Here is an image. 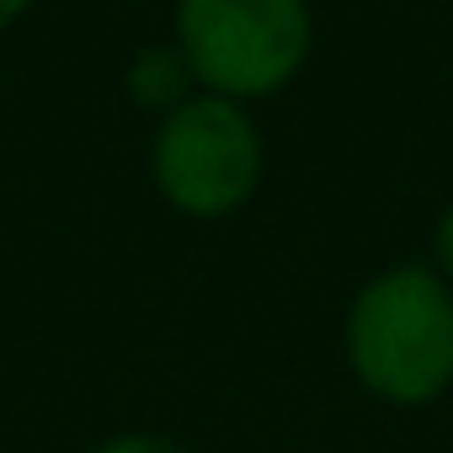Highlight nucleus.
<instances>
[{"mask_svg":"<svg viewBox=\"0 0 453 453\" xmlns=\"http://www.w3.org/2000/svg\"><path fill=\"white\" fill-rule=\"evenodd\" d=\"M342 357L357 389L389 411H426L453 389V288L426 257L357 283L342 315Z\"/></svg>","mask_w":453,"mask_h":453,"instance_id":"nucleus-1","label":"nucleus"},{"mask_svg":"<svg viewBox=\"0 0 453 453\" xmlns=\"http://www.w3.org/2000/svg\"><path fill=\"white\" fill-rule=\"evenodd\" d=\"M171 49L197 91L262 107L283 96L315 54L310 0H171Z\"/></svg>","mask_w":453,"mask_h":453,"instance_id":"nucleus-2","label":"nucleus"},{"mask_svg":"<svg viewBox=\"0 0 453 453\" xmlns=\"http://www.w3.org/2000/svg\"><path fill=\"white\" fill-rule=\"evenodd\" d=\"M267 181V134L257 107L192 91L181 107L155 118L150 134V187L155 197L192 219L219 224L257 203Z\"/></svg>","mask_w":453,"mask_h":453,"instance_id":"nucleus-3","label":"nucleus"},{"mask_svg":"<svg viewBox=\"0 0 453 453\" xmlns=\"http://www.w3.org/2000/svg\"><path fill=\"white\" fill-rule=\"evenodd\" d=\"M123 91H128L150 118H165L171 107H181V102L197 91V81H192L187 59L171 49V38H160V43H144V49L123 65Z\"/></svg>","mask_w":453,"mask_h":453,"instance_id":"nucleus-4","label":"nucleus"},{"mask_svg":"<svg viewBox=\"0 0 453 453\" xmlns=\"http://www.w3.org/2000/svg\"><path fill=\"white\" fill-rule=\"evenodd\" d=\"M86 453H192V448L181 437H171V432H112Z\"/></svg>","mask_w":453,"mask_h":453,"instance_id":"nucleus-5","label":"nucleus"},{"mask_svg":"<svg viewBox=\"0 0 453 453\" xmlns=\"http://www.w3.org/2000/svg\"><path fill=\"white\" fill-rule=\"evenodd\" d=\"M426 262L437 267V278L453 288V197L437 208V219H432V235H426Z\"/></svg>","mask_w":453,"mask_h":453,"instance_id":"nucleus-6","label":"nucleus"},{"mask_svg":"<svg viewBox=\"0 0 453 453\" xmlns=\"http://www.w3.org/2000/svg\"><path fill=\"white\" fill-rule=\"evenodd\" d=\"M33 6H38V0H0V33H12L17 22H27Z\"/></svg>","mask_w":453,"mask_h":453,"instance_id":"nucleus-7","label":"nucleus"}]
</instances>
